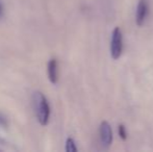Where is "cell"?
Returning <instances> with one entry per match:
<instances>
[{"instance_id":"3957f363","label":"cell","mask_w":153,"mask_h":152,"mask_svg":"<svg viewBox=\"0 0 153 152\" xmlns=\"http://www.w3.org/2000/svg\"><path fill=\"white\" fill-rule=\"evenodd\" d=\"M99 136H100L101 145L105 148H108L113 143V130L108 122H101L100 127H99Z\"/></svg>"},{"instance_id":"30bf717a","label":"cell","mask_w":153,"mask_h":152,"mask_svg":"<svg viewBox=\"0 0 153 152\" xmlns=\"http://www.w3.org/2000/svg\"><path fill=\"white\" fill-rule=\"evenodd\" d=\"M0 143H3V140H2L1 138H0Z\"/></svg>"},{"instance_id":"52a82bcc","label":"cell","mask_w":153,"mask_h":152,"mask_svg":"<svg viewBox=\"0 0 153 152\" xmlns=\"http://www.w3.org/2000/svg\"><path fill=\"white\" fill-rule=\"evenodd\" d=\"M118 131H119V136H121L122 140H126L127 138V131L125 129L124 125H120L119 128H118Z\"/></svg>"},{"instance_id":"277c9868","label":"cell","mask_w":153,"mask_h":152,"mask_svg":"<svg viewBox=\"0 0 153 152\" xmlns=\"http://www.w3.org/2000/svg\"><path fill=\"white\" fill-rule=\"evenodd\" d=\"M148 13H149L148 0H140L137 6V12H135V23L137 26H143L147 19Z\"/></svg>"},{"instance_id":"ba28073f","label":"cell","mask_w":153,"mask_h":152,"mask_svg":"<svg viewBox=\"0 0 153 152\" xmlns=\"http://www.w3.org/2000/svg\"><path fill=\"white\" fill-rule=\"evenodd\" d=\"M0 126H3V127L7 126V120L2 114H0Z\"/></svg>"},{"instance_id":"8992f818","label":"cell","mask_w":153,"mask_h":152,"mask_svg":"<svg viewBox=\"0 0 153 152\" xmlns=\"http://www.w3.org/2000/svg\"><path fill=\"white\" fill-rule=\"evenodd\" d=\"M66 151L67 152H76L77 147L72 138H68L66 141Z\"/></svg>"},{"instance_id":"5b68a950","label":"cell","mask_w":153,"mask_h":152,"mask_svg":"<svg viewBox=\"0 0 153 152\" xmlns=\"http://www.w3.org/2000/svg\"><path fill=\"white\" fill-rule=\"evenodd\" d=\"M57 61L55 59H51L48 62V65H47V74H48V78L51 81V83L55 85L57 83L59 80V73H57Z\"/></svg>"},{"instance_id":"9c48e42d","label":"cell","mask_w":153,"mask_h":152,"mask_svg":"<svg viewBox=\"0 0 153 152\" xmlns=\"http://www.w3.org/2000/svg\"><path fill=\"white\" fill-rule=\"evenodd\" d=\"M3 12H4V8H3V4H2V2L0 1V18H1V17L3 16Z\"/></svg>"},{"instance_id":"6da1fadb","label":"cell","mask_w":153,"mask_h":152,"mask_svg":"<svg viewBox=\"0 0 153 152\" xmlns=\"http://www.w3.org/2000/svg\"><path fill=\"white\" fill-rule=\"evenodd\" d=\"M32 100H33V108L38 122L43 126L47 125L49 119H50L51 113L48 100L46 99L44 94L41 92H34L33 96H32Z\"/></svg>"},{"instance_id":"7a4b0ae2","label":"cell","mask_w":153,"mask_h":152,"mask_svg":"<svg viewBox=\"0 0 153 152\" xmlns=\"http://www.w3.org/2000/svg\"><path fill=\"white\" fill-rule=\"evenodd\" d=\"M123 51V36L120 27H116L111 33V55L114 59H120Z\"/></svg>"}]
</instances>
